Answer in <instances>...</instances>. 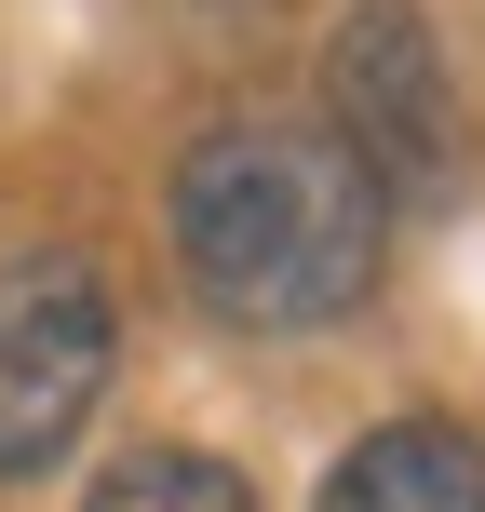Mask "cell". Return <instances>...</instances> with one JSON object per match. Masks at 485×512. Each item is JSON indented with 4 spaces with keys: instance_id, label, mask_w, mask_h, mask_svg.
Instances as JSON below:
<instances>
[{
    "instance_id": "7a4b0ae2",
    "label": "cell",
    "mask_w": 485,
    "mask_h": 512,
    "mask_svg": "<svg viewBox=\"0 0 485 512\" xmlns=\"http://www.w3.org/2000/svg\"><path fill=\"white\" fill-rule=\"evenodd\" d=\"M324 95H337V149L364 162V189L378 203H445V189L472 176L459 149V81H445V41L418 0H351L324 41Z\"/></svg>"
},
{
    "instance_id": "3957f363",
    "label": "cell",
    "mask_w": 485,
    "mask_h": 512,
    "mask_svg": "<svg viewBox=\"0 0 485 512\" xmlns=\"http://www.w3.org/2000/svg\"><path fill=\"white\" fill-rule=\"evenodd\" d=\"M108 351H122V310L81 256L0 270V486H27L81 445V418L108 405Z\"/></svg>"
},
{
    "instance_id": "277c9868",
    "label": "cell",
    "mask_w": 485,
    "mask_h": 512,
    "mask_svg": "<svg viewBox=\"0 0 485 512\" xmlns=\"http://www.w3.org/2000/svg\"><path fill=\"white\" fill-rule=\"evenodd\" d=\"M310 512H485V445L459 418H391L324 472Z\"/></svg>"
},
{
    "instance_id": "5b68a950",
    "label": "cell",
    "mask_w": 485,
    "mask_h": 512,
    "mask_svg": "<svg viewBox=\"0 0 485 512\" xmlns=\"http://www.w3.org/2000/svg\"><path fill=\"white\" fill-rule=\"evenodd\" d=\"M81 512H256V486H243L230 459H203V445H135V459L95 472Z\"/></svg>"
},
{
    "instance_id": "6da1fadb",
    "label": "cell",
    "mask_w": 485,
    "mask_h": 512,
    "mask_svg": "<svg viewBox=\"0 0 485 512\" xmlns=\"http://www.w3.org/2000/svg\"><path fill=\"white\" fill-rule=\"evenodd\" d=\"M391 203L364 189V162L324 122H216L176 162V256L230 324L256 337H310L378 283Z\"/></svg>"
}]
</instances>
